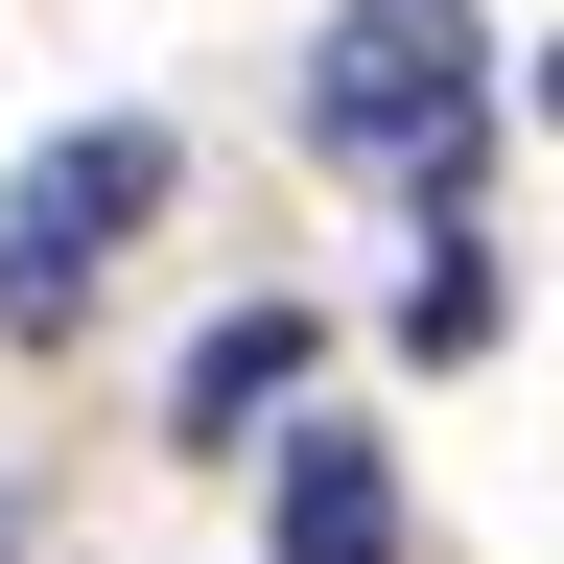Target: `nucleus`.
<instances>
[{
  "label": "nucleus",
  "mask_w": 564,
  "mask_h": 564,
  "mask_svg": "<svg viewBox=\"0 0 564 564\" xmlns=\"http://www.w3.org/2000/svg\"><path fill=\"white\" fill-rule=\"evenodd\" d=\"M306 141H329V165H377V188H423V212H470L494 24H470V0H352V24L306 47Z\"/></svg>",
  "instance_id": "f257e3e1"
},
{
  "label": "nucleus",
  "mask_w": 564,
  "mask_h": 564,
  "mask_svg": "<svg viewBox=\"0 0 564 564\" xmlns=\"http://www.w3.org/2000/svg\"><path fill=\"white\" fill-rule=\"evenodd\" d=\"M165 188H188V141H165V118H70V141H24V165H0V329L47 352V329L118 282V236H141Z\"/></svg>",
  "instance_id": "f03ea898"
},
{
  "label": "nucleus",
  "mask_w": 564,
  "mask_h": 564,
  "mask_svg": "<svg viewBox=\"0 0 564 564\" xmlns=\"http://www.w3.org/2000/svg\"><path fill=\"white\" fill-rule=\"evenodd\" d=\"M282 564H400V470L352 447V423H306V447H282Z\"/></svg>",
  "instance_id": "7ed1b4c3"
},
{
  "label": "nucleus",
  "mask_w": 564,
  "mask_h": 564,
  "mask_svg": "<svg viewBox=\"0 0 564 564\" xmlns=\"http://www.w3.org/2000/svg\"><path fill=\"white\" fill-rule=\"evenodd\" d=\"M282 400H306V306H236V329L188 352V400H165V423H188V447H259Z\"/></svg>",
  "instance_id": "20e7f679"
},
{
  "label": "nucleus",
  "mask_w": 564,
  "mask_h": 564,
  "mask_svg": "<svg viewBox=\"0 0 564 564\" xmlns=\"http://www.w3.org/2000/svg\"><path fill=\"white\" fill-rule=\"evenodd\" d=\"M541 118H564V47H541Z\"/></svg>",
  "instance_id": "39448f33"
},
{
  "label": "nucleus",
  "mask_w": 564,
  "mask_h": 564,
  "mask_svg": "<svg viewBox=\"0 0 564 564\" xmlns=\"http://www.w3.org/2000/svg\"><path fill=\"white\" fill-rule=\"evenodd\" d=\"M0 564H24V518H0Z\"/></svg>",
  "instance_id": "423d86ee"
}]
</instances>
